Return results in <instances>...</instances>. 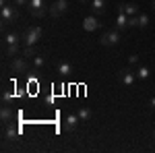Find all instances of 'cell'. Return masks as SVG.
Listing matches in <instances>:
<instances>
[{"label": "cell", "instance_id": "obj_1", "mask_svg": "<svg viewBox=\"0 0 155 153\" xmlns=\"http://www.w3.org/2000/svg\"><path fill=\"white\" fill-rule=\"evenodd\" d=\"M0 19H2V27H8V25L17 19V8L8 4L6 0H2V11H0Z\"/></svg>", "mask_w": 155, "mask_h": 153}, {"label": "cell", "instance_id": "obj_2", "mask_svg": "<svg viewBox=\"0 0 155 153\" xmlns=\"http://www.w3.org/2000/svg\"><path fill=\"white\" fill-rule=\"evenodd\" d=\"M11 71L17 72V75L27 72L29 71V62H27V58H25V56H15V58L11 60Z\"/></svg>", "mask_w": 155, "mask_h": 153}, {"label": "cell", "instance_id": "obj_3", "mask_svg": "<svg viewBox=\"0 0 155 153\" xmlns=\"http://www.w3.org/2000/svg\"><path fill=\"white\" fill-rule=\"evenodd\" d=\"M120 39V31H116V29H112V31H104L101 33V37H99V44L101 46H116Z\"/></svg>", "mask_w": 155, "mask_h": 153}, {"label": "cell", "instance_id": "obj_4", "mask_svg": "<svg viewBox=\"0 0 155 153\" xmlns=\"http://www.w3.org/2000/svg\"><path fill=\"white\" fill-rule=\"evenodd\" d=\"M41 35H44V31L39 27H29L25 31V46H35L37 42L41 39Z\"/></svg>", "mask_w": 155, "mask_h": 153}, {"label": "cell", "instance_id": "obj_5", "mask_svg": "<svg viewBox=\"0 0 155 153\" xmlns=\"http://www.w3.org/2000/svg\"><path fill=\"white\" fill-rule=\"evenodd\" d=\"M50 6H46V0H29V12L33 17H44Z\"/></svg>", "mask_w": 155, "mask_h": 153}, {"label": "cell", "instance_id": "obj_6", "mask_svg": "<svg viewBox=\"0 0 155 153\" xmlns=\"http://www.w3.org/2000/svg\"><path fill=\"white\" fill-rule=\"evenodd\" d=\"M66 8H68V0H56V2L48 8V12H50V17L58 19V17H62V15L66 12Z\"/></svg>", "mask_w": 155, "mask_h": 153}, {"label": "cell", "instance_id": "obj_7", "mask_svg": "<svg viewBox=\"0 0 155 153\" xmlns=\"http://www.w3.org/2000/svg\"><path fill=\"white\" fill-rule=\"evenodd\" d=\"M118 79L124 85H128V87H132L134 83H137V72H132L130 68H122V71L118 72Z\"/></svg>", "mask_w": 155, "mask_h": 153}, {"label": "cell", "instance_id": "obj_8", "mask_svg": "<svg viewBox=\"0 0 155 153\" xmlns=\"http://www.w3.org/2000/svg\"><path fill=\"white\" fill-rule=\"evenodd\" d=\"M118 12H124V15H128V17H134V15H139L141 12V8H139V4H134V2H130V4H118Z\"/></svg>", "mask_w": 155, "mask_h": 153}, {"label": "cell", "instance_id": "obj_9", "mask_svg": "<svg viewBox=\"0 0 155 153\" xmlns=\"http://www.w3.org/2000/svg\"><path fill=\"white\" fill-rule=\"evenodd\" d=\"M81 120H79V114H66V118H64V130H74L77 128V124H79Z\"/></svg>", "mask_w": 155, "mask_h": 153}, {"label": "cell", "instance_id": "obj_10", "mask_svg": "<svg viewBox=\"0 0 155 153\" xmlns=\"http://www.w3.org/2000/svg\"><path fill=\"white\" fill-rule=\"evenodd\" d=\"M17 137H19V128H17V126H12L11 122H8V124H4V141H6V143L15 141Z\"/></svg>", "mask_w": 155, "mask_h": 153}, {"label": "cell", "instance_id": "obj_11", "mask_svg": "<svg viewBox=\"0 0 155 153\" xmlns=\"http://www.w3.org/2000/svg\"><path fill=\"white\" fill-rule=\"evenodd\" d=\"M99 21L95 19V15H91V17H85V21H83V29L85 31H95V29H99Z\"/></svg>", "mask_w": 155, "mask_h": 153}, {"label": "cell", "instance_id": "obj_12", "mask_svg": "<svg viewBox=\"0 0 155 153\" xmlns=\"http://www.w3.org/2000/svg\"><path fill=\"white\" fill-rule=\"evenodd\" d=\"M19 52H21L19 44H4V56H6V58H15Z\"/></svg>", "mask_w": 155, "mask_h": 153}, {"label": "cell", "instance_id": "obj_13", "mask_svg": "<svg viewBox=\"0 0 155 153\" xmlns=\"http://www.w3.org/2000/svg\"><path fill=\"white\" fill-rule=\"evenodd\" d=\"M56 71H58L60 75H62V77H71L72 72H74V71H72V66L68 64V62H64V60L56 64Z\"/></svg>", "mask_w": 155, "mask_h": 153}, {"label": "cell", "instance_id": "obj_14", "mask_svg": "<svg viewBox=\"0 0 155 153\" xmlns=\"http://www.w3.org/2000/svg\"><path fill=\"white\" fill-rule=\"evenodd\" d=\"M0 118H2V122H4V124H8V122L12 120V110H11V106H8V104H2Z\"/></svg>", "mask_w": 155, "mask_h": 153}, {"label": "cell", "instance_id": "obj_15", "mask_svg": "<svg viewBox=\"0 0 155 153\" xmlns=\"http://www.w3.org/2000/svg\"><path fill=\"white\" fill-rule=\"evenodd\" d=\"M116 27H118V29H126V27H128V15L118 12V17H116Z\"/></svg>", "mask_w": 155, "mask_h": 153}, {"label": "cell", "instance_id": "obj_16", "mask_svg": "<svg viewBox=\"0 0 155 153\" xmlns=\"http://www.w3.org/2000/svg\"><path fill=\"white\" fill-rule=\"evenodd\" d=\"M77 114H79V120H81V122H89V120H91V110H89V108H79Z\"/></svg>", "mask_w": 155, "mask_h": 153}, {"label": "cell", "instance_id": "obj_17", "mask_svg": "<svg viewBox=\"0 0 155 153\" xmlns=\"http://www.w3.org/2000/svg\"><path fill=\"white\" fill-rule=\"evenodd\" d=\"M106 8V0H91V11L93 12H104Z\"/></svg>", "mask_w": 155, "mask_h": 153}, {"label": "cell", "instance_id": "obj_18", "mask_svg": "<svg viewBox=\"0 0 155 153\" xmlns=\"http://www.w3.org/2000/svg\"><path fill=\"white\" fill-rule=\"evenodd\" d=\"M44 62H46V60H44V56H41V54H35V56H33V72L39 71V68L44 66Z\"/></svg>", "mask_w": 155, "mask_h": 153}, {"label": "cell", "instance_id": "obj_19", "mask_svg": "<svg viewBox=\"0 0 155 153\" xmlns=\"http://www.w3.org/2000/svg\"><path fill=\"white\" fill-rule=\"evenodd\" d=\"M147 25H149V17L143 15V12H139V15H137V27L143 29V27H147Z\"/></svg>", "mask_w": 155, "mask_h": 153}, {"label": "cell", "instance_id": "obj_20", "mask_svg": "<svg viewBox=\"0 0 155 153\" xmlns=\"http://www.w3.org/2000/svg\"><path fill=\"white\" fill-rule=\"evenodd\" d=\"M19 39H21L19 33L12 31V33H6V35H4V44H19Z\"/></svg>", "mask_w": 155, "mask_h": 153}, {"label": "cell", "instance_id": "obj_21", "mask_svg": "<svg viewBox=\"0 0 155 153\" xmlns=\"http://www.w3.org/2000/svg\"><path fill=\"white\" fill-rule=\"evenodd\" d=\"M23 56H25L27 60H29V58H33V56H35V46H25Z\"/></svg>", "mask_w": 155, "mask_h": 153}, {"label": "cell", "instance_id": "obj_22", "mask_svg": "<svg viewBox=\"0 0 155 153\" xmlns=\"http://www.w3.org/2000/svg\"><path fill=\"white\" fill-rule=\"evenodd\" d=\"M12 97H15V93H12L11 89H4V91H2V104H11Z\"/></svg>", "mask_w": 155, "mask_h": 153}, {"label": "cell", "instance_id": "obj_23", "mask_svg": "<svg viewBox=\"0 0 155 153\" xmlns=\"http://www.w3.org/2000/svg\"><path fill=\"white\" fill-rule=\"evenodd\" d=\"M149 77V68L147 66H139L137 68V79H147Z\"/></svg>", "mask_w": 155, "mask_h": 153}, {"label": "cell", "instance_id": "obj_24", "mask_svg": "<svg viewBox=\"0 0 155 153\" xmlns=\"http://www.w3.org/2000/svg\"><path fill=\"white\" fill-rule=\"evenodd\" d=\"M128 64H139V54H130L128 56Z\"/></svg>", "mask_w": 155, "mask_h": 153}, {"label": "cell", "instance_id": "obj_25", "mask_svg": "<svg viewBox=\"0 0 155 153\" xmlns=\"http://www.w3.org/2000/svg\"><path fill=\"white\" fill-rule=\"evenodd\" d=\"M128 27H137V15L134 17H128Z\"/></svg>", "mask_w": 155, "mask_h": 153}, {"label": "cell", "instance_id": "obj_26", "mask_svg": "<svg viewBox=\"0 0 155 153\" xmlns=\"http://www.w3.org/2000/svg\"><path fill=\"white\" fill-rule=\"evenodd\" d=\"M15 4H17V6H27L29 0H15Z\"/></svg>", "mask_w": 155, "mask_h": 153}, {"label": "cell", "instance_id": "obj_27", "mask_svg": "<svg viewBox=\"0 0 155 153\" xmlns=\"http://www.w3.org/2000/svg\"><path fill=\"white\" fill-rule=\"evenodd\" d=\"M79 2H83V4H91V0H79Z\"/></svg>", "mask_w": 155, "mask_h": 153}, {"label": "cell", "instance_id": "obj_28", "mask_svg": "<svg viewBox=\"0 0 155 153\" xmlns=\"http://www.w3.org/2000/svg\"><path fill=\"white\" fill-rule=\"evenodd\" d=\"M151 108H155V97H153V99H151Z\"/></svg>", "mask_w": 155, "mask_h": 153}, {"label": "cell", "instance_id": "obj_29", "mask_svg": "<svg viewBox=\"0 0 155 153\" xmlns=\"http://www.w3.org/2000/svg\"><path fill=\"white\" fill-rule=\"evenodd\" d=\"M153 11H155V0H153Z\"/></svg>", "mask_w": 155, "mask_h": 153}, {"label": "cell", "instance_id": "obj_30", "mask_svg": "<svg viewBox=\"0 0 155 153\" xmlns=\"http://www.w3.org/2000/svg\"><path fill=\"white\" fill-rule=\"evenodd\" d=\"M153 139H155V130H153Z\"/></svg>", "mask_w": 155, "mask_h": 153}]
</instances>
